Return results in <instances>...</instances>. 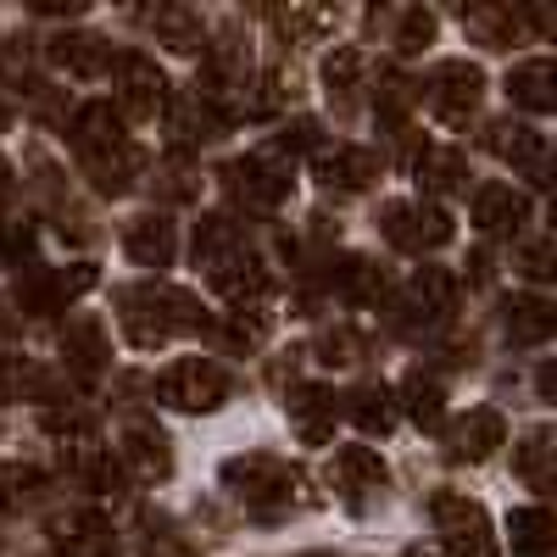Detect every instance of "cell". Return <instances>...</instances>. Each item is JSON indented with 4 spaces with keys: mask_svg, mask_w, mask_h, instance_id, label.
<instances>
[{
    "mask_svg": "<svg viewBox=\"0 0 557 557\" xmlns=\"http://www.w3.org/2000/svg\"><path fill=\"white\" fill-rule=\"evenodd\" d=\"M157 391H162V401H173V407H218V401L228 396V374H223L218 362H207V357H190V362L168 368Z\"/></svg>",
    "mask_w": 557,
    "mask_h": 557,
    "instance_id": "6da1fadb",
    "label": "cell"
},
{
    "mask_svg": "<svg viewBox=\"0 0 557 557\" xmlns=\"http://www.w3.org/2000/svg\"><path fill=\"white\" fill-rule=\"evenodd\" d=\"M435 519L451 541L457 557H496V541H491V524L474 502H462V496H441L435 502Z\"/></svg>",
    "mask_w": 557,
    "mask_h": 557,
    "instance_id": "7a4b0ae2",
    "label": "cell"
},
{
    "mask_svg": "<svg viewBox=\"0 0 557 557\" xmlns=\"http://www.w3.org/2000/svg\"><path fill=\"white\" fill-rule=\"evenodd\" d=\"M507 96H513V107H524V112H557V62L541 57V62L513 67Z\"/></svg>",
    "mask_w": 557,
    "mask_h": 557,
    "instance_id": "3957f363",
    "label": "cell"
},
{
    "mask_svg": "<svg viewBox=\"0 0 557 557\" xmlns=\"http://www.w3.org/2000/svg\"><path fill=\"white\" fill-rule=\"evenodd\" d=\"M507 541H513V557H552L557 552V513H541V507H524L507 524Z\"/></svg>",
    "mask_w": 557,
    "mask_h": 557,
    "instance_id": "277c9868",
    "label": "cell"
},
{
    "mask_svg": "<svg viewBox=\"0 0 557 557\" xmlns=\"http://www.w3.org/2000/svg\"><path fill=\"white\" fill-rule=\"evenodd\" d=\"M435 107H441V117H469L474 107H480V73L474 67H446L441 73V84H435Z\"/></svg>",
    "mask_w": 557,
    "mask_h": 557,
    "instance_id": "5b68a950",
    "label": "cell"
},
{
    "mask_svg": "<svg viewBox=\"0 0 557 557\" xmlns=\"http://www.w3.org/2000/svg\"><path fill=\"white\" fill-rule=\"evenodd\" d=\"M552 330H557L552 301H541V296H519L513 307H507V335H513L519 346H535V341H546Z\"/></svg>",
    "mask_w": 557,
    "mask_h": 557,
    "instance_id": "8992f818",
    "label": "cell"
},
{
    "mask_svg": "<svg viewBox=\"0 0 557 557\" xmlns=\"http://www.w3.org/2000/svg\"><path fill=\"white\" fill-rule=\"evenodd\" d=\"M524 218V196H513L507 184H485V190L474 196V223L491 228V235H502V228H513Z\"/></svg>",
    "mask_w": 557,
    "mask_h": 557,
    "instance_id": "52a82bcc",
    "label": "cell"
},
{
    "mask_svg": "<svg viewBox=\"0 0 557 557\" xmlns=\"http://www.w3.org/2000/svg\"><path fill=\"white\" fill-rule=\"evenodd\" d=\"M519 480L530 491H541V496H557V451H552L546 435H530L519 446Z\"/></svg>",
    "mask_w": 557,
    "mask_h": 557,
    "instance_id": "ba28073f",
    "label": "cell"
},
{
    "mask_svg": "<svg viewBox=\"0 0 557 557\" xmlns=\"http://www.w3.org/2000/svg\"><path fill=\"white\" fill-rule=\"evenodd\" d=\"M57 546H62V557H107L112 535L101 519H73L67 530H57Z\"/></svg>",
    "mask_w": 557,
    "mask_h": 557,
    "instance_id": "9c48e42d",
    "label": "cell"
},
{
    "mask_svg": "<svg viewBox=\"0 0 557 557\" xmlns=\"http://www.w3.org/2000/svg\"><path fill=\"white\" fill-rule=\"evenodd\" d=\"M368 173H374V157L368 151H335L323 162V184H341V190H362Z\"/></svg>",
    "mask_w": 557,
    "mask_h": 557,
    "instance_id": "30bf717a",
    "label": "cell"
},
{
    "mask_svg": "<svg viewBox=\"0 0 557 557\" xmlns=\"http://www.w3.org/2000/svg\"><path fill=\"white\" fill-rule=\"evenodd\" d=\"M457 435H462V451H469V457H485V451H491L507 430H502V418H496L491 407H480V412L462 418V430H457Z\"/></svg>",
    "mask_w": 557,
    "mask_h": 557,
    "instance_id": "8fae6325",
    "label": "cell"
},
{
    "mask_svg": "<svg viewBox=\"0 0 557 557\" xmlns=\"http://www.w3.org/2000/svg\"><path fill=\"white\" fill-rule=\"evenodd\" d=\"M123 73H128V107L134 112H151L157 101H162V78H157V67H146V62H123Z\"/></svg>",
    "mask_w": 557,
    "mask_h": 557,
    "instance_id": "7c38bea8",
    "label": "cell"
},
{
    "mask_svg": "<svg viewBox=\"0 0 557 557\" xmlns=\"http://www.w3.org/2000/svg\"><path fill=\"white\" fill-rule=\"evenodd\" d=\"M128 251H134V262H168V251H173L168 223H162V218H157V223H139L134 235H128Z\"/></svg>",
    "mask_w": 557,
    "mask_h": 557,
    "instance_id": "4fadbf2b",
    "label": "cell"
},
{
    "mask_svg": "<svg viewBox=\"0 0 557 557\" xmlns=\"http://www.w3.org/2000/svg\"><path fill=\"white\" fill-rule=\"evenodd\" d=\"M412 412L424 418V424H435V418H441V396H435V385H418V380H412Z\"/></svg>",
    "mask_w": 557,
    "mask_h": 557,
    "instance_id": "5bb4252c",
    "label": "cell"
},
{
    "mask_svg": "<svg viewBox=\"0 0 557 557\" xmlns=\"http://www.w3.org/2000/svg\"><path fill=\"white\" fill-rule=\"evenodd\" d=\"M524 273L546 278V273H552V251H546V246H530V251H524Z\"/></svg>",
    "mask_w": 557,
    "mask_h": 557,
    "instance_id": "9a60e30c",
    "label": "cell"
},
{
    "mask_svg": "<svg viewBox=\"0 0 557 557\" xmlns=\"http://www.w3.org/2000/svg\"><path fill=\"white\" fill-rule=\"evenodd\" d=\"M541 391H546V396H552V401H557V357H552V362H546V368H541Z\"/></svg>",
    "mask_w": 557,
    "mask_h": 557,
    "instance_id": "2e32d148",
    "label": "cell"
},
{
    "mask_svg": "<svg viewBox=\"0 0 557 557\" xmlns=\"http://www.w3.org/2000/svg\"><path fill=\"white\" fill-rule=\"evenodd\" d=\"M535 23H541V28H552V34H557V7H552V12H535Z\"/></svg>",
    "mask_w": 557,
    "mask_h": 557,
    "instance_id": "e0dca14e",
    "label": "cell"
},
{
    "mask_svg": "<svg viewBox=\"0 0 557 557\" xmlns=\"http://www.w3.org/2000/svg\"><path fill=\"white\" fill-rule=\"evenodd\" d=\"M552 228H557V201H552Z\"/></svg>",
    "mask_w": 557,
    "mask_h": 557,
    "instance_id": "ac0fdd59",
    "label": "cell"
}]
</instances>
